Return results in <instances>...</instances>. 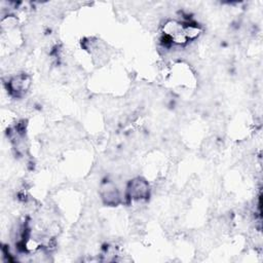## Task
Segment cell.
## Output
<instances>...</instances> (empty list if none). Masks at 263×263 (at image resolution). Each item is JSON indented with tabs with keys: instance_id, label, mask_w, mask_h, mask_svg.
I'll return each instance as SVG.
<instances>
[{
	"instance_id": "6da1fadb",
	"label": "cell",
	"mask_w": 263,
	"mask_h": 263,
	"mask_svg": "<svg viewBox=\"0 0 263 263\" xmlns=\"http://www.w3.org/2000/svg\"><path fill=\"white\" fill-rule=\"evenodd\" d=\"M148 183L140 178L129 182L127 187V195L133 200H144L149 196Z\"/></svg>"
},
{
	"instance_id": "7a4b0ae2",
	"label": "cell",
	"mask_w": 263,
	"mask_h": 263,
	"mask_svg": "<svg viewBox=\"0 0 263 263\" xmlns=\"http://www.w3.org/2000/svg\"><path fill=\"white\" fill-rule=\"evenodd\" d=\"M30 86V77L26 74H18L12 77L7 85V89L14 96L21 97Z\"/></svg>"
}]
</instances>
